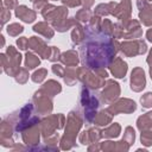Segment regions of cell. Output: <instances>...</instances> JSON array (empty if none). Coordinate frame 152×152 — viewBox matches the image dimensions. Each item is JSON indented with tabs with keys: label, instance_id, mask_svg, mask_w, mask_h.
I'll return each mask as SVG.
<instances>
[{
	"label": "cell",
	"instance_id": "1",
	"mask_svg": "<svg viewBox=\"0 0 152 152\" xmlns=\"http://www.w3.org/2000/svg\"><path fill=\"white\" fill-rule=\"evenodd\" d=\"M82 125L81 116L78 115V112H70L68 116V124H66V129H65V135L62 140V142H72L75 135L77 134L80 127Z\"/></svg>",
	"mask_w": 152,
	"mask_h": 152
},
{
	"label": "cell",
	"instance_id": "2",
	"mask_svg": "<svg viewBox=\"0 0 152 152\" xmlns=\"http://www.w3.org/2000/svg\"><path fill=\"white\" fill-rule=\"evenodd\" d=\"M7 56H8V64L4 66V70L11 76H15L20 70L18 66L21 62V56L20 53L17 52V50L13 46H10L7 49Z\"/></svg>",
	"mask_w": 152,
	"mask_h": 152
},
{
	"label": "cell",
	"instance_id": "3",
	"mask_svg": "<svg viewBox=\"0 0 152 152\" xmlns=\"http://www.w3.org/2000/svg\"><path fill=\"white\" fill-rule=\"evenodd\" d=\"M146 44L142 40L125 42L121 44V50L127 57H133L137 55H142L146 52Z\"/></svg>",
	"mask_w": 152,
	"mask_h": 152
},
{
	"label": "cell",
	"instance_id": "4",
	"mask_svg": "<svg viewBox=\"0 0 152 152\" xmlns=\"http://www.w3.org/2000/svg\"><path fill=\"white\" fill-rule=\"evenodd\" d=\"M110 5V13L119 19L127 20L131 15V1L129 0H121L120 4L109 2Z\"/></svg>",
	"mask_w": 152,
	"mask_h": 152
},
{
	"label": "cell",
	"instance_id": "5",
	"mask_svg": "<svg viewBox=\"0 0 152 152\" xmlns=\"http://www.w3.org/2000/svg\"><path fill=\"white\" fill-rule=\"evenodd\" d=\"M137 106L135 102L128 99H122L120 101H118L116 103H113L108 107V112L112 115H116L119 113H131L133 110H135Z\"/></svg>",
	"mask_w": 152,
	"mask_h": 152
},
{
	"label": "cell",
	"instance_id": "6",
	"mask_svg": "<svg viewBox=\"0 0 152 152\" xmlns=\"http://www.w3.org/2000/svg\"><path fill=\"white\" fill-rule=\"evenodd\" d=\"M104 86H106L104 90L101 93V100L106 103H110L119 96L120 88H119V84L116 82H114L113 80H108Z\"/></svg>",
	"mask_w": 152,
	"mask_h": 152
},
{
	"label": "cell",
	"instance_id": "7",
	"mask_svg": "<svg viewBox=\"0 0 152 152\" xmlns=\"http://www.w3.org/2000/svg\"><path fill=\"white\" fill-rule=\"evenodd\" d=\"M33 101L37 103L36 107H37V110L42 114H48L52 110V102L51 100L48 97V95L45 93H43L42 90L37 91L34 94V97H33Z\"/></svg>",
	"mask_w": 152,
	"mask_h": 152
},
{
	"label": "cell",
	"instance_id": "8",
	"mask_svg": "<svg viewBox=\"0 0 152 152\" xmlns=\"http://www.w3.org/2000/svg\"><path fill=\"white\" fill-rule=\"evenodd\" d=\"M145 74L141 68H135L131 75V89L134 91H141L145 88Z\"/></svg>",
	"mask_w": 152,
	"mask_h": 152
},
{
	"label": "cell",
	"instance_id": "9",
	"mask_svg": "<svg viewBox=\"0 0 152 152\" xmlns=\"http://www.w3.org/2000/svg\"><path fill=\"white\" fill-rule=\"evenodd\" d=\"M137 4L140 10L139 18L142 24L146 26L152 25V4L150 5L146 0H137Z\"/></svg>",
	"mask_w": 152,
	"mask_h": 152
},
{
	"label": "cell",
	"instance_id": "10",
	"mask_svg": "<svg viewBox=\"0 0 152 152\" xmlns=\"http://www.w3.org/2000/svg\"><path fill=\"white\" fill-rule=\"evenodd\" d=\"M28 46H30L33 51L38 52L43 58H49L51 48H48V46L45 45V42L42 40L40 38L31 37V38L28 39Z\"/></svg>",
	"mask_w": 152,
	"mask_h": 152
},
{
	"label": "cell",
	"instance_id": "11",
	"mask_svg": "<svg viewBox=\"0 0 152 152\" xmlns=\"http://www.w3.org/2000/svg\"><path fill=\"white\" fill-rule=\"evenodd\" d=\"M109 69H110L112 74L114 75V77L122 78V77H125V75H126V72H127V64H126V62H124L121 58L116 57V58H114V61L110 63Z\"/></svg>",
	"mask_w": 152,
	"mask_h": 152
},
{
	"label": "cell",
	"instance_id": "12",
	"mask_svg": "<svg viewBox=\"0 0 152 152\" xmlns=\"http://www.w3.org/2000/svg\"><path fill=\"white\" fill-rule=\"evenodd\" d=\"M15 15L18 18H20L25 23H32L34 19H36V12L27 8L26 6L21 5V6H18L17 10H15Z\"/></svg>",
	"mask_w": 152,
	"mask_h": 152
},
{
	"label": "cell",
	"instance_id": "13",
	"mask_svg": "<svg viewBox=\"0 0 152 152\" xmlns=\"http://www.w3.org/2000/svg\"><path fill=\"white\" fill-rule=\"evenodd\" d=\"M43 93H45L46 95H49V96H55L57 93H59L61 90H62V88H61V84L59 83H57L56 81H53V80H50V81H48L46 83H44L43 84V88L40 89Z\"/></svg>",
	"mask_w": 152,
	"mask_h": 152
},
{
	"label": "cell",
	"instance_id": "14",
	"mask_svg": "<svg viewBox=\"0 0 152 152\" xmlns=\"http://www.w3.org/2000/svg\"><path fill=\"white\" fill-rule=\"evenodd\" d=\"M61 61L66 65V66H76L78 63V56L74 50H69L61 55Z\"/></svg>",
	"mask_w": 152,
	"mask_h": 152
},
{
	"label": "cell",
	"instance_id": "15",
	"mask_svg": "<svg viewBox=\"0 0 152 152\" xmlns=\"http://www.w3.org/2000/svg\"><path fill=\"white\" fill-rule=\"evenodd\" d=\"M33 30H34L36 32L43 34V36L46 37L48 39H50V38L53 37V31H52V28H51L46 23H38V24H36V25L33 26Z\"/></svg>",
	"mask_w": 152,
	"mask_h": 152
},
{
	"label": "cell",
	"instance_id": "16",
	"mask_svg": "<svg viewBox=\"0 0 152 152\" xmlns=\"http://www.w3.org/2000/svg\"><path fill=\"white\" fill-rule=\"evenodd\" d=\"M137 124H138V128L141 129V131L150 128L152 126V112H148L145 115H141L138 119Z\"/></svg>",
	"mask_w": 152,
	"mask_h": 152
},
{
	"label": "cell",
	"instance_id": "17",
	"mask_svg": "<svg viewBox=\"0 0 152 152\" xmlns=\"http://www.w3.org/2000/svg\"><path fill=\"white\" fill-rule=\"evenodd\" d=\"M63 77H64V81L66 84L72 86L76 82V80L78 78L77 77V70H75V66H69L68 69H65Z\"/></svg>",
	"mask_w": 152,
	"mask_h": 152
},
{
	"label": "cell",
	"instance_id": "18",
	"mask_svg": "<svg viewBox=\"0 0 152 152\" xmlns=\"http://www.w3.org/2000/svg\"><path fill=\"white\" fill-rule=\"evenodd\" d=\"M108 113H109L108 109L100 112L97 115L94 116V120L93 121L96 125H99V126H106V125H108V122H110V120H112V116L108 115Z\"/></svg>",
	"mask_w": 152,
	"mask_h": 152
},
{
	"label": "cell",
	"instance_id": "19",
	"mask_svg": "<svg viewBox=\"0 0 152 152\" xmlns=\"http://www.w3.org/2000/svg\"><path fill=\"white\" fill-rule=\"evenodd\" d=\"M71 38H72V43H74V44H80V43L86 38L83 27L80 26V25H76V26L74 27V30H72Z\"/></svg>",
	"mask_w": 152,
	"mask_h": 152
},
{
	"label": "cell",
	"instance_id": "20",
	"mask_svg": "<svg viewBox=\"0 0 152 152\" xmlns=\"http://www.w3.org/2000/svg\"><path fill=\"white\" fill-rule=\"evenodd\" d=\"M120 129H121L120 126L114 122L102 132V135L106 137V138H115V137H118L120 134Z\"/></svg>",
	"mask_w": 152,
	"mask_h": 152
},
{
	"label": "cell",
	"instance_id": "21",
	"mask_svg": "<svg viewBox=\"0 0 152 152\" xmlns=\"http://www.w3.org/2000/svg\"><path fill=\"white\" fill-rule=\"evenodd\" d=\"M25 57H26L25 58V65H26L27 69H33V68L38 66L39 63H40L39 58L37 56H34L32 52H27Z\"/></svg>",
	"mask_w": 152,
	"mask_h": 152
},
{
	"label": "cell",
	"instance_id": "22",
	"mask_svg": "<svg viewBox=\"0 0 152 152\" xmlns=\"http://www.w3.org/2000/svg\"><path fill=\"white\" fill-rule=\"evenodd\" d=\"M76 20L80 21V23H86L88 21L89 19H91V12L88 10V8H83V10H80L76 14Z\"/></svg>",
	"mask_w": 152,
	"mask_h": 152
},
{
	"label": "cell",
	"instance_id": "23",
	"mask_svg": "<svg viewBox=\"0 0 152 152\" xmlns=\"http://www.w3.org/2000/svg\"><path fill=\"white\" fill-rule=\"evenodd\" d=\"M110 13V5L109 4H101L95 8V14L99 17H103Z\"/></svg>",
	"mask_w": 152,
	"mask_h": 152
},
{
	"label": "cell",
	"instance_id": "24",
	"mask_svg": "<svg viewBox=\"0 0 152 152\" xmlns=\"http://www.w3.org/2000/svg\"><path fill=\"white\" fill-rule=\"evenodd\" d=\"M23 31H24V27L21 25L17 24V23H13V24L8 25V27H7V32H8L10 36H18Z\"/></svg>",
	"mask_w": 152,
	"mask_h": 152
},
{
	"label": "cell",
	"instance_id": "25",
	"mask_svg": "<svg viewBox=\"0 0 152 152\" xmlns=\"http://www.w3.org/2000/svg\"><path fill=\"white\" fill-rule=\"evenodd\" d=\"M48 75V71L45 69H38V71H36L33 75H32V81L36 82V83H40Z\"/></svg>",
	"mask_w": 152,
	"mask_h": 152
},
{
	"label": "cell",
	"instance_id": "26",
	"mask_svg": "<svg viewBox=\"0 0 152 152\" xmlns=\"http://www.w3.org/2000/svg\"><path fill=\"white\" fill-rule=\"evenodd\" d=\"M15 77V81L19 82V83H25L28 78V74H27V70L26 69H20L18 71V74L14 76Z\"/></svg>",
	"mask_w": 152,
	"mask_h": 152
},
{
	"label": "cell",
	"instance_id": "27",
	"mask_svg": "<svg viewBox=\"0 0 152 152\" xmlns=\"http://www.w3.org/2000/svg\"><path fill=\"white\" fill-rule=\"evenodd\" d=\"M141 142L146 146L152 145V132L151 131L144 129V132L141 133Z\"/></svg>",
	"mask_w": 152,
	"mask_h": 152
},
{
	"label": "cell",
	"instance_id": "28",
	"mask_svg": "<svg viewBox=\"0 0 152 152\" xmlns=\"http://www.w3.org/2000/svg\"><path fill=\"white\" fill-rule=\"evenodd\" d=\"M134 138H135V134H134V129L132 127H127L126 128V133H125V141L131 145L133 141H134Z\"/></svg>",
	"mask_w": 152,
	"mask_h": 152
},
{
	"label": "cell",
	"instance_id": "29",
	"mask_svg": "<svg viewBox=\"0 0 152 152\" xmlns=\"http://www.w3.org/2000/svg\"><path fill=\"white\" fill-rule=\"evenodd\" d=\"M140 101L142 103V107H145V108L152 107V93H146L145 95H142Z\"/></svg>",
	"mask_w": 152,
	"mask_h": 152
},
{
	"label": "cell",
	"instance_id": "30",
	"mask_svg": "<svg viewBox=\"0 0 152 152\" xmlns=\"http://www.w3.org/2000/svg\"><path fill=\"white\" fill-rule=\"evenodd\" d=\"M61 58V55H59V50L56 48V46H51V51H50V56H49V61L51 62H55L57 59Z\"/></svg>",
	"mask_w": 152,
	"mask_h": 152
},
{
	"label": "cell",
	"instance_id": "31",
	"mask_svg": "<svg viewBox=\"0 0 152 152\" xmlns=\"http://www.w3.org/2000/svg\"><path fill=\"white\" fill-rule=\"evenodd\" d=\"M17 44H18L19 49L26 50V49L28 48V39H27L26 37H21V38H19V39L17 40Z\"/></svg>",
	"mask_w": 152,
	"mask_h": 152
},
{
	"label": "cell",
	"instance_id": "32",
	"mask_svg": "<svg viewBox=\"0 0 152 152\" xmlns=\"http://www.w3.org/2000/svg\"><path fill=\"white\" fill-rule=\"evenodd\" d=\"M52 71L55 72V74H57L58 76H61V77H63V75H64V69H63V66L62 65H59V64H53V66H52Z\"/></svg>",
	"mask_w": 152,
	"mask_h": 152
},
{
	"label": "cell",
	"instance_id": "33",
	"mask_svg": "<svg viewBox=\"0 0 152 152\" xmlns=\"http://www.w3.org/2000/svg\"><path fill=\"white\" fill-rule=\"evenodd\" d=\"M1 12H2V17H1L2 18V24H5L11 18V13H10V10H6L5 7H2V11Z\"/></svg>",
	"mask_w": 152,
	"mask_h": 152
},
{
	"label": "cell",
	"instance_id": "34",
	"mask_svg": "<svg viewBox=\"0 0 152 152\" xmlns=\"http://www.w3.org/2000/svg\"><path fill=\"white\" fill-rule=\"evenodd\" d=\"M62 2L70 6V7H75V6H78L81 4V0H62Z\"/></svg>",
	"mask_w": 152,
	"mask_h": 152
},
{
	"label": "cell",
	"instance_id": "35",
	"mask_svg": "<svg viewBox=\"0 0 152 152\" xmlns=\"http://www.w3.org/2000/svg\"><path fill=\"white\" fill-rule=\"evenodd\" d=\"M17 4H18V1H17V0H4V5H5L8 10H11V8L15 7V6H17Z\"/></svg>",
	"mask_w": 152,
	"mask_h": 152
},
{
	"label": "cell",
	"instance_id": "36",
	"mask_svg": "<svg viewBox=\"0 0 152 152\" xmlns=\"http://www.w3.org/2000/svg\"><path fill=\"white\" fill-rule=\"evenodd\" d=\"M81 4H83V6H84L86 8H89V7L94 4V1H93V0H81Z\"/></svg>",
	"mask_w": 152,
	"mask_h": 152
},
{
	"label": "cell",
	"instance_id": "37",
	"mask_svg": "<svg viewBox=\"0 0 152 152\" xmlns=\"http://www.w3.org/2000/svg\"><path fill=\"white\" fill-rule=\"evenodd\" d=\"M146 36H147V39H148L150 42H152V28H150V30L147 31Z\"/></svg>",
	"mask_w": 152,
	"mask_h": 152
},
{
	"label": "cell",
	"instance_id": "38",
	"mask_svg": "<svg viewBox=\"0 0 152 152\" xmlns=\"http://www.w3.org/2000/svg\"><path fill=\"white\" fill-rule=\"evenodd\" d=\"M147 63L150 65H152V50L150 51V55H148V58H147Z\"/></svg>",
	"mask_w": 152,
	"mask_h": 152
},
{
	"label": "cell",
	"instance_id": "39",
	"mask_svg": "<svg viewBox=\"0 0 152 152\" xmlns=\"http://www.w3.org/2000/svg\"><path fill=\"white\" fill-rule=\"evenodd\" d=\"M150 75H151V78H152V65L150 66Z\"/></svg>",
	"mask_w": 152,
	"mask_h": 152
},
{
	"label": "cell",
	"instance_id": "40",
	"mask_svg": "<svg viewBox=\"0 0 152 152\" xmlns=\"http://www.w3.org/2000/svg\"><path fill=\"white\" fill-rule=\"evenodd\" d=\"M150 1H151V2H152V0H150Z\"/></svg>",
	"mask_w": 152,
	"mask_h": 152
}]
</instances>
